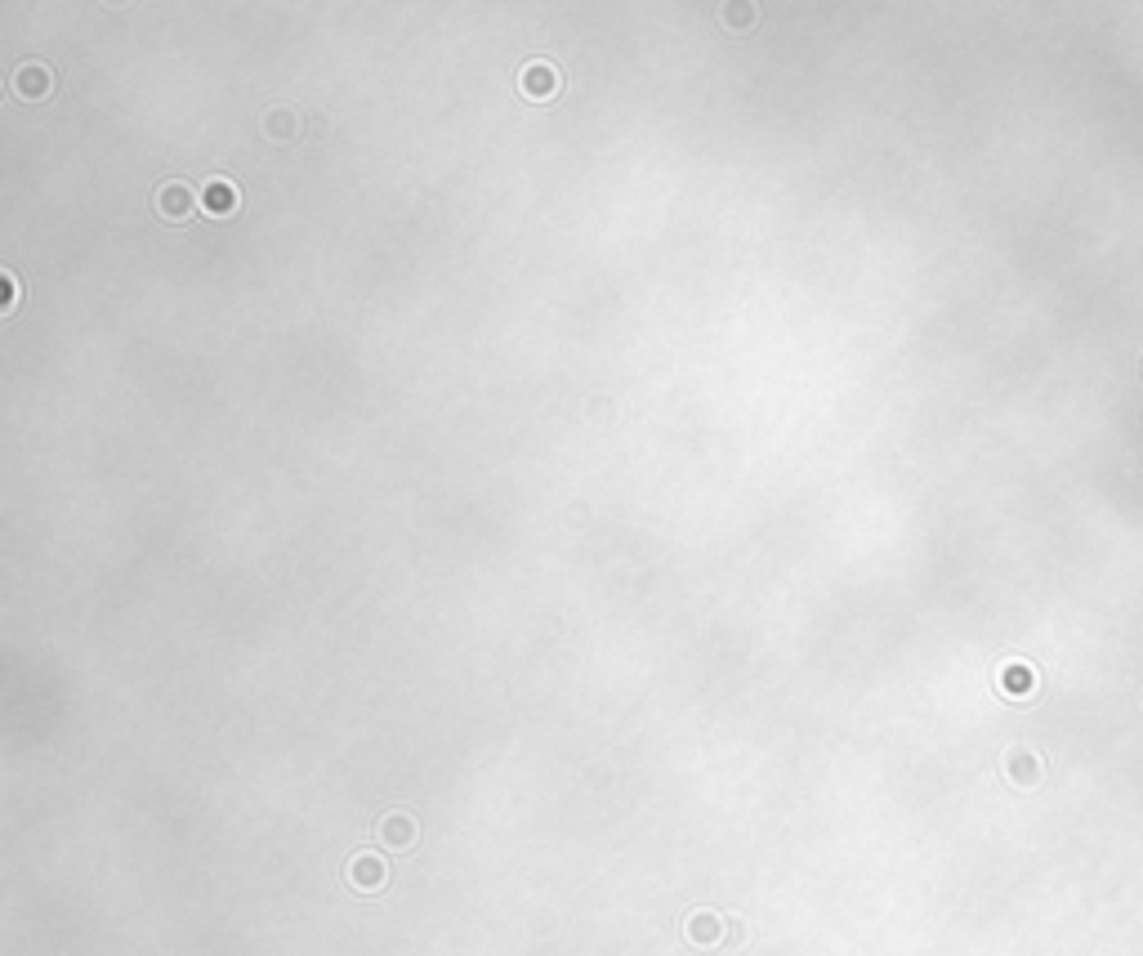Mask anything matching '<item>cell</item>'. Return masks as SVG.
Masks as SVG:
<instances>
[{
    "instance_id": "cell-1",
    "label": "cell",
    "mask_w": 1143,
    "mask_h": 956,
    "mask_svg": "<svg viewBox=\"0 0 1143 956\" xmlns=\"http://www.w3.org/2000/svg\"><path fill=\"white\" fill-rule=\"evenodd\" d=\"M518 90H523L527 99H536V103L554 99V94H559V72H554V63H545V59L527 63V68L518 72Z\"/></svg>"
},
{
    "instance_id": "cell-2",
    "label": "cell",
    "mask_w": 1143,
    "mask_h": 956,
    "mask_svg": "<svg viewBox=\"0 0 1143 956\" xmlns=\"http://www.w3.org/2000/svg\"><path fill=\"white\" fill-rule=\"evenodd\" d=\"M14 94L18 99H27V103H36V99H45L50 94V85H54V76H50V68L45 63H23V68L14 72Z\"/></svg>"
},
{
    "instance_id": "cell-3",
    "label": "cell",
    "mask_w": 1143,
    "mask_h": 956,
    "mask_svg": "<svg viewBox=\"0 0 1143 956\" xmlns=\"http://www.w3.org/2000/svg\"><path fill=\"white\" fill-rule=\"evenodd\" d=\"M728 939V921L715 912H693L688 916V943L693 948H715V943Z\"/></svg>"
},
{
    "instance_id": "cell-4",
    "label": "cell",
    "mask_w": 1143,
    "mask_h": 956,
    "mask_svg": "<svg viewBox=\"0 0 1143 956\" xmlns=\"http://www.w3.org/2000/svg\"><path fill=\"white\" fill-rule=\"evenodd\" d=\"M157 210H161V219H170V224H184L192 210H197V197H192L188 184H166L157 193Z\"/></svg>"
},
{
    "instance_id": "cell-5",
    "label": "cell",
    "mask_w": 1143,
    "mask_h": 956,
    "mask_svg": "<svg viewBox=\"0 0 1143 956\" xmlns=\"http://www.w3.org/2000/svg\"><path fill=\"white\" fill-rule=\"evenodd\" d=\"M237 202H242V197H237V184L224 175L210 179V184L201 188V210H206V215H233Z\"/></svg>"
},
{
    "instance_id": "cell-6",
    "label": "cell",
    "mask_w": 1143,
    "mask_h": 956,
    "mask_svg": "<svg viewBox=\"0 0 1143 956\" xmlns=\"http://www.w3.org/2000/svg\"><path fill=\"white\" fill-rule=\"evenodd\" d=\"M719 23L728 27V32H755V23H760V5L755 0H719Z\"/></svg>"
},
{
    "instance_id": "cell-7",
    "label": "cell",
    "mask_w": 1143,
    "mask_h": 956,
    "mask_svg": "<svg viewBox=\"0 0 1143 956\" xmlns=\"http://www.w3.org/2000/svg\"><path fill=\"white\" fill-rule=\"evenodd\" d=\"M384 876H389V867H384L380 854H358V858L349 863V881H353V889H362V894L380 889Z\"/></svg>"
},
{
    "instance_id": "cell-8",
    "label": "cell",
    "mask_w": 1143,
    "mask_h": 956,
    "mask_svg": "<svg viewBox=\"0 0 1143 956\" xmlns=\"http://www.w3.org/2000/svg\"><path fill=\"white\" fill-rule=\"evenodd\" d=\"M380 840L389 849H411V845H416V818H411V814H384L380 818Z\"/></svg>"
},
{
    "instance_id": "cell-9",
    "label": "cell",
    "mask_w": 1143,
    "mask_h": 956,
    "mask_svg": "<svg viewBox=\"0 0 1143 956\" xmlns=\"http://www.w3.org/2000/svg\"><path fill=\"white\" fill-rule=\"evenodd\" d=\"M264 135L273 139V143H286V139L300 135V121H295V112L273 108V112H268V121H264Z\"/></svg>"
},
{
    "instance_id": "cell-10",
    "label": "cell",
    "mask_w": 1143,
    "mask_h": 956,
    "mask_svg": "<svg viewBox=\"0 0 1143 956\" xmlns=\"http://www.w3.org/2000/svg\"><path fill=\"white\" fill-rule=\"evenodd\" d=\"M0 282H5V300H0V313H9V309H14V295H18V286H14V273L5 269V273H0Z\"/></svg>"
},
{
    "instance_id": "cell-11",
    "label": "cell",
    "mask_w": 1143,
    "mask_h": 956,
    "mask_svg": "<svg viewBox=\"0 0 1143 956\" xmlns=\"http://www.w3.org/2000/svg\"><path fill=\"white\" fill-rule=\"evenodd\" d=\"M746 939V930H742V921H728V943H742Z\"/></svg>"
},
{
    "instance_id": "cell-12",
    "label": "cell",
    "mask_w": 1143,
    "mask_h": 956,
    "mask_svg": "<svg viewBox=\"0 0 1143 956\" xmlns=\"http://www.w3.org/2000/svg\"><path fill=\"white\" fill-rule=\"evenodd\" d=\"M103 5H130V0H103Z\"/></svg>"
}]
</instances>
